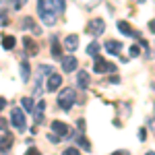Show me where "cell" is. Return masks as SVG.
<instances>
[{"label": "cell", "instance_id": "cell-2", "mask_svg": "<svg viewBox=\"0 0 155 155\" xmlns=\"http://www.w3.org/2000/svg\"><path fill=\"white\" fill-rule=\"evenodd\" d=\"M74 101H77V93H74L72 87H66V89H62V91L58 93V106H60V110L68 112V110L74 106Z\"/></svg>", "mask_w": 155, "mask_h": 155}, {"label": "cell", "instance_id": "cell-9", "mask_svg": "<svg viewBox=\"0 0 155 155\" xmlns=\"http://www.w3.org/2000/svg\"><path fill=\"white\" fill-rule=\"evenodd\" d=\"M77 66H79V62H77V58L74 56H66V58H62V71H66V72H72V71H77Z\"/></svg>", "mask_w": 155, "mask_h": 155}, {"label": "cell", "instance_id": "cell-13", "mask_svg": "<svg viewBox=\"0 0 155 155\" xmlns=\"http://www.w3.org/2000/svg\"><path fill=\"white\" fill-rule=\"evenodd\" d=\"M23 46H25V52H27L29 56H35L37 50H39V48H37V44L31 39V37H23Z\"/></svg>", "mask_w": 155, "mask_h": 155}, {"label": "cell", "instance_id": "cell-10", "mask_svg": "<svg viewBox=\"0 0 155 155\" xmlns=\"http://www.w3.org/2000/svg\"><path fill=\"white\" fill-rule=\"evenodd\" d=\"M11 147H12V134L11 132H4L0 137V153H6Z\"/></svg>", "mask_w": 155, "mask_h": 155}, {"label": "cell", "instance_id": "cell-21", "mask_svg": "<svg viewBox=\"0 0 155 155\" xmlns=\"http://www.w3.org/2000/svg\"><path fill=\"white\" fill-rule=\"evenodd\" d=\"M21 104H23V110H25V112H31V114H33L35 106H33V99H31V97H23V99H21Z\"/></svg>", "mask_w": 155, "mask_h": 155}, {"label": "cell", "instance_id": "cell-19", "mask_svg": "<svg viewBox=\"0 0 155 155\" xmlns=\"http://www.w3.org/2000/svg\"><path fill=\"white\" fill-rule=\"evenodd\" d=\"M77 83H79V87H87V85H89V74H87V72L85 71H79V74H77Z\"/></svg>", "mask_w": 155, "mask_h": 155}, {"label": "cell", "instance_id": "cell-1", "mask_svg": "<svg viewBox=\"0 0 155 155\" xmlns=\"http://www.w3.org/2000/svg\"><path fill=\"white\" fill-rule=\"evenodd\" d=\"M37 12H39V19L46 25H54L56 23V0H37Z\"/></svg>", "mask_w": 155, "mask_h": 155}, {"label": "cell", "instance_id": "cell-28", "mask_svg": "<svg viewBox=\"0 0 155 155\" xmlns=\"http://www.w3.org/2000/svg\"><path fill=\"white\" fill-rule=\"evenodd\" d=\"M130 56H134V58L139 56V46H130Z\"/></svg>", "mask_w": 155, "mask_h": 155}, {"label": "cell", "instance_id": "cell-8", "mask_svg": "<svg viewBox=\"0 0 155 155\" xmlns=\"http://www.w3.org/2000/svg\"><path fill=\"white\" fill-rule=\"evenodd\" d=\"M52 130L58 132L60 137H66V134H71V128H68V124H64V122H60V120H52Z\"/></svg>", "mask_w": 155, "mask_h": 155}, {"label": "cell", "instance_id": "cell-4", "mask_svg": "<svg viewBox=\"0 0 155 155\" xmlns=\"http://www.w3.org/2000/svg\"><path fill=\"white\" fill-rule=\"evenodd\" d=\"M11 124H12V126H15L19 132H25V128H27V120H25L23 110L12 107V112H11Z\"/></svg>", "mask_w": 155, "mask_h": 155}, {"label": "cell", "instance_id": "cell-20", "mask_svg": "<svg viewBox=\"0 0 155 155\" xmlns=\"http://www.w3.org/2000/svg\"><path fill=\"white\" fill-rule=\"evenodd\" d=\"M77 2H79L83 8H87V11H93V8H95V6L99 4V2H101V0H77Z\"/></svg>", "mask_w": 155, "mask_h": 155}, {"label": "cell", "instance_id": "cell-31", "mask_svg": "<svg viewBox=\"0 0 155 155\" xmlns=\"http://www.w3.org/2000/svg\"><path fill=\"white\" fill-rule=\"evenodd\" d=\"M145 134H147V130L141 128V130H139V139H141V141H145Z\"/></svg>", "mask_w": 155, "mask_h": 155}, {"label": "cell", "instance_id": "cell-32", "mask_svg": "<svg viewBox=\"0 0 155 155\" xmlns=\"http://www.w3.org/2000/svg\"><path fill=\"white\" fill-rule=\"evenodd\" d=\"M149 31L155 33V19H153V21H149Z\"/></svg>", "mask_w": 155, "mask_h": 155}, {"label": "cell", "instance_id": "cell-26", "mask_svg": "<svg viewBox=\"0 0 155 155\" xmlns=\"http://www.w3.org/2000/svg\"><path fill=\"white\" fill-rule=\"evenodd\" d=\"M56 6H58V12H64V6H66V0H56Z\"/></svg>", "mask_w": 155, "mask_h": 155}, {"label": "cell", "instance_id": "cell-16", "mask_svg": "<svg viewBox=\"0 0 155 155\" xmlns=\"http://www.w3.org/2000/svg\"><path fill=\"white\" fill-rule=\"evenodd\" d=\"M23 27H25V29H31L35 35H39V33H41V29L33 23V19H31V17H25V19H23Z\"/></svg>", "mask_w": 155, "mask_h": 155}, {"label": "cell", "instance_id": "cell-29", "mask_svg": "<svg viewBox=\"0 0 155 155\" xmlns=\"http://www.w3.org/2000/svg\"><path fill=\"white\" fill-rule=\"evenodd\" d=\"M6 126H8V124H6V120L0 118V130H6Z\"/></svg>", "mask_w": 155, "mask_h": 155}, {"label": "cell", "instance_id": "cell-14", "mask_svg": "<svg viewBox=\"0 0 155 155\" xmlns=\"http://www.w3.org/2000/svg\"><path fill=\"white\" fill-rule=\"evenodd\" d=\"M50 52H52L54 58H62V48H60L58 37H52V41H50Z\"/></svg>", "mask_w": 155, "mask_h": 155}, {"label": "cell", "instance_id": "cell-30", "mask_svg": "<svg viewBox=\"0 0 155 155\" xmlns=\"http://www.w3.org/2000/svg\"><path fill=\"white\" fill-rule=\"evenodd\" d=\"M0 25H8V19H6V15H0Z\"/></svg>", "mask_w": 155, "mask_h": 155}, {"label": "cell", "instance_id": "cell-5", "mask_svg": "<svg viewBox=\"0 0 155 155\" xmlns=\"http://www.w3.org/2000/svg\"><path fill=\"white\" fill-rule=\"evenodd\" d=\"M85 31H87L89 35H101V33L106 31V23H104L101 19H93V21H89V23L85 25Z\"/></svg>", "mask_w": 155, "mask_h": 155}, {"label": "cell", "instance_id": "cell-27", "mask_svg": "<svg viewBox=\"0 0 155 155\" xmlns=\"http://www.w3.org/2000/svg\"><path fill=\"white\" fill-rule=\"evenodd\" d=\"M64 155H79V149H77V147H68V149L64 151Z\"/></svg>", "mask_w": 155, "mask_h": 155}, {"label": "cell", "instance_id": "cell-22", "mask_svg": "<svg viewBox=\"0 0 155 155\" xmlns=\"http://www.w3.org/2000/svg\"><path fill=\"white\" fill-rule=\"evenodd\" d=\"M72 139H77V143L81 145V147H83L85 151H91V145H89V141L85 139L83 134H77V137H72Z\"/></svg>", "mask_w": 155, "mask_h": 155}, {"label": "cell", "instance_id": "cell-6", "mask_svg": "<svg viewBox=\"0 0 155 155\" xmlns=\"http://www.w3.org/2000/svg\"><path fill=\"white\" fill-rule=\"evenodd\" d=\"M93 71L99 72V74H106V72H116V64H112V62H106L104 58L95 56V64H93Z\"/></svg>", "mask_w": 155, "mask_h": 155}, {"label": "cell", "instance_id": "cell-24", "mask_svg": "<svg viewBox=\"0 0 155 155\" xmlns=\"http://www.w3.org/2000/svg\"><path fill=\"white\" fill-rule=\"evenodd\" d=\"M97 52H99V44H97V41H93V44L87 46V54H89V56H97Z\"/></svg>", "mask_w": 155, "mask_h": 155}, {"label": "cell", "instance_id": "cell-33", "mask_svg": "<svg viewBox=\"0 0 155 155\" xmlns=\"http://www.w3.org/2000/svg\"><path fill=\"white\" fill-rule=\"evenodd\" d=\"M4 106H6V99H4V97H0V110H2Z\"/></svg>", "mask_w": 155, "mask_h": 155}, {"label": "cell", "instance_id": "cell-11", "mask_svg": "<svg viewBox=\"0 0 155 155\" xmlns=\"http://www.w3.org/2000/svg\"><path fill=\"white\" fill-rule=\"evenodd\" d=\"M64 48L68 50V52H74V50L79 48V35H74V33L66 35L64 37Z\"/></svg>", "mask_w": 155, "mask_h": 155}, {"label": "cell", "instance_id": "cell-17", "mask_svg": "<svg viewBox=\"0 0 155 155\" xmlns=\"http://www.w3.org/2000/svg\"><path fill=\"white\" fill-rule=\"evenodd\" d=\"M116 27H118V31H122L124 35H134V29L126 21H116Z\"/></svg>", "mask_w": 155, "mask_h": 155}, {"label": "cell", "instance_id": "cell-18", "mask_svg": "<svg viewBox=\"0 0 155 155\" xmlns=\"http://www.w3.org/2000/svg\"><path fill=\"white\" fill-rule=\"evenodd\" d=\"M29 72H31L29 62H27V60H21V81H23V83H27V81H29Z\"/></svg>", "mask_w": 155, "mask_h": 155}, {"label": "cell", "instance_id": "cell-36", "mask_svg": "<svg viewBox=\"0 0 155 155\" xmlns=\"http://www.w3.org/2000/svg\"><path fill=\"white\" fill-rule=\"evenodd\" d=\"M2 2H4V0H0V4H2Z\"/></svg>", "mask_w": 155, "mask_h": 155}, {"label": "cell", "instance_id": "cell-15", "mask_svg": "<svg viewBox=\"0 0 155 155\" xmlns=\"http://www.w3.org/2000/svg\"><path fill=\"white\" fill-rule=\"evenodd\" d=\"M106 50L110 52V54L118 56L120 50H122V44H120V41H116V39H110V41H106Z\"/></svg>", "mask_w": 155, "mask_h": 155}, {"label": "cell", "instance_id": "cell-7", "mask_svg": "<svg viewBox=\"0 0 155 155\" xmlns=\"http://www.w3.org/2000/svg\"><path fill=\"white\" fill-rule=\"evenodd\" d=\"M60 85H62V77L60 74H56V72L48 74V81H46V89L48 91H58Z\"/></svg>", "mask_w": 155, "mask_h": 155}, {"label": "cell", "instance_id": "cell-12", "mask_svg": "<svg viewBox=\"0 0 155 155\" xmlns=\"http://www.w3.org/2000/svg\"><path fill=\"white\" fill-rule=\"evenodd\" d=\"M44 112H46V104H44V101H37V107L33 110V118H35V124H37V126L46 120V118H44Z\"/></svg>", "mask_w": 155, "mask_h": 155}, {"label": "cell", "instance_id": "cell-23", "mask_svg": "<svg viewBox=\"0 0 155 155\" xmlns=\"http://www.w3.org/2000/svg\"><path fill=\"white\" fill-rule=\"evenodd\" d=\"M2 48L12 50V48H15V37H12V35H4V37H2Z\"/></svg>", "mask_w": 155, "mask_h": 155}, {"label": "cell", "instance_id": "cell-25", "mask_svg": "<svg viewBox=\"0 0 155 155\" xmlns=\"http://www.w3.org/2000/svg\"><path fill=\"white\" fill-rule=\"evenodd\" d=\"M48 141H50V143H54V145H56V143H60V134H58V132H54V130H50V134H48Z\"/></svg>", "mask_w": 155, "mask_h": 155}, {"label": "cell", "instance_id": "cell-35", "mask_svg": "<svg viewBox=\"0 0 155 155\" xmlns=\"http://www.w3.org/2000/svg\"><path fill=\"white\" fill-rule=\"evenodd\" d=\"M153 116H155V107H153Z\"/></svg>", "mask_w": 155, "mask_h": 155}, {"label": "cell", "instance_id": "cell-3", "mask_svg": "<svg viewBox=\"0 0 155 155\" xmlns=\"http://www.w3.org/2000/svg\"><path fill=\"white\" fill-rule=\"evenodd\" d=\"M52 71H54V68H50L48 64H39V66H37V71H35V87H33V91H35L37 97L41 95V91H44V87H41V83H44V77L52 74Z\"/></svg>", "mask_w": 155, "mask_h": 155}, {"label": "cell", "instance_id": "cell-34", "mask_svg": "<svg viewBox=\"0 0 155 155\" xmlns=\"http://www.w3.org/2000/svg\"><path fill=\"white\" fill-rule=\"evenodd\" d=\"M132 2H137V4H143L145 0H132Z\"/></svg>", "mask_w": 155, "mask_h": 155}]
</instances>
